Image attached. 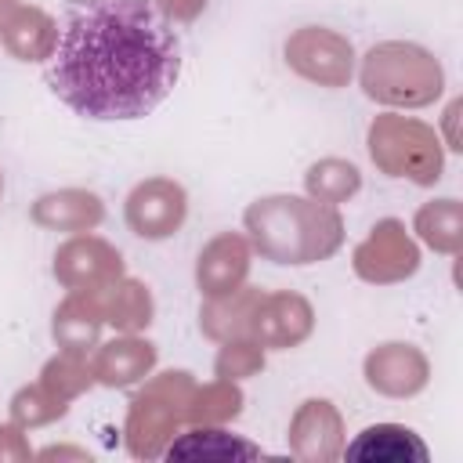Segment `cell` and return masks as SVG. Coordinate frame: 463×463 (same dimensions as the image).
Masks as SVG:
<instances>
[{"label":"cell","mask_w":463,"mask_h":463,"mask_svg":"<svg viewBox=\"0 0 463 463\" xmlns=\"http://www.w3.org/2000/svg\"><path fill=\"white\" fill-rule=\"evenodd\" d=\"M282 54H286V65L289 72H297L300 80L307 83H318V87H347L351 76H354V65H358V54H354V43L329 29V25H300L286 36L282 43Z\"/></svg>","instance_id":"6"},{"label":"cell","mask_w":463,"mask_h":463,"mask_svg":"<svg viewBox=\"0 0 463 463\" xmlns=\"http://www.w3.org/2000/svg\"><path fill=\"white\" fill-rule=\"evenodd\" d=\"M358 188H362V170L351 159L326 156V159H315L304 170V195H311L326 206L347 203L351 195H358Z\"/></svg>","instance_id":"23"},{"label":"cell","mask_w":463,"mask_h":463,"mask_svg":"<svg viewBox=\"0 0 463 463\" xmlns=\"http://www.w3.org/2000/svg\"><path fill=\"white\" fill-rule=\"evenodd\" d=\"M156 7H159V14L170 22V25H188V22H195L199 14H203V7H206V0H152Z\"/></svg>","instance_id":"29"},{"label":"cell","mask_w":463,"mask_h":463,"mask_svg":"<svg viewBox=\"0 0 463 463\" xmlns=\"http://www.w3.org/2000/svg\"><path fill=\"white\" fill-rule=\"evenodd\" d=\"M166 459H260V445L242 438V434H232L228 427H206V423H188V430L181 427L177 438L166 445L163 452Z\"/></svg>","instance_id":"20"},{"label":"cell","mask_w":463,"mask_h":463,"mask_svg":"<svg viewBox=\"0 0 463 463\" xmlns=\"http://www.w3.org/2000/svg\"><path fill=\"white\" fill-rule=\"evenodd\" d=\"M412 232L427 250L459 257L463 253V203L452 195L423 203L412 217Z\"/></svg>","instance_id":"22"},{"label":"cell","mask_w":463,"mask_h":463,"mask_svg":"<svg viewBox=\"0 0 463 463\" xmlns=\"http://www.w3.org/2000/svg\"><path fill=\"white\" fill-rule=\"evenodd\" d=\"M18 4H22V0H0V18H7V14L18 7Z\"/></svg>","instance_id":"32"},{"label":"cell","mask_w":463,"mask_h":463,"mask_svg":"<svg viewBox=\"0 0 463 463\" xmlns=\"http://www.w3.org/2000/svg\"><path fill=\"white\" fill-rule=\"evenodd\" d=\"M29 221L47 232H69V235L94 232L105 221V203L90 188H58V192H43L29 206Z\"/></svg>","instance_id":"15"},{"label":"cell","mask_w":463,"mask_h":463,"mask_svg":"<svg viewBox=\"0 0 463 463\" xmlns=\"http://www.w3.org/2000/svg\"><path fill=\"white\" fill-rule=\"evenodd\" d=\"M33 459H90V452L87 449H72V445H47V449H40V452H33Z\"/></svg>","instance_id":"30"},{"label":"cell","mask_w":463,"mask_h":463,"mask_svg":"<svg viewBox=\"0 0 463 463\" xmlns=\"http://www.w3.org/2000/svg\"><path fill=\"white\" fill-rule=\"evenodd\" d=\"M177 76L181 40L152 0H72L47 58L54 98L98 123L145 119Z\"/></svg>","instance_id":"1"},{"label":"cell","mask_w":463,"mask_h":463,"mask_svg":"<svg viewBox=\"0 0 463 463\" xmlns=\"http://www.w3.org/2000/svg\"><path fill=\"white\" fill-rule=\"evenodd\" d=\"M192 391L195 376L188 369H166L156 376L148 373L141 380L123 420V441L134 459H159L166 452V445L188 423Z\"/></svg>","instance_id":"4"},{"label":"cell","mask_w":463,"mask_h":463,"mask_svg":"<svg viewBox=\"0 0 463 463\" xmlns=\"http://www.w3.org/2000/svg\"><path fill=\"white\" fill-rule=\"evenodd\" d=\"M365 148L373 166L387 177H402L420 188H430L441 181V170H445L441 134L416 116H405L394 109L373 116L365 130Z\"/></svg>","instance_id":"5"},{"label":"cell","mask_w":463,"mask_h":463,"mask_svg":"<svg viewBox=\"0 0 463 463\" xmlns=\"http://www.w3.org/2000/svg\"><path fill=\"white\" fill-rule=\"evenodd\" d=\"M362 376L369 391L383 398H416L430 383V358L405 340H387L369 347L362 358Z\"/></svg>","instance_id":"10"},{"label":"cell","mask_w":463,"mask_h":463,"mask_svg":"<svg viewBox=\"0 0 463 463\" xmlns=\"http://www.w3.org/2000/svg\"><path fill=\"white\" fill-rule=\"evenodd\" d=\"M456 116H459V101H452L445 109V127H449V148H459V137H456Z\"/></svg>","instance_id":"31"},{"label":"cell","mask_w":463,"mask_h":463,"mask_svg":"<svg viewBox=\"0 0 463 463\" xmlns=\"http://www.w3.org/2000/svg\"><path fill=\"white\" fill-rule=\"evenodd\" d=\"M159 362V351L148 336L141 333H116L112 340L98 344L90 351V369H94V383L123 391L141 383Z\"/></svg>","instance_id":"14"},{"label":"cell","mask_w":463,"mask_h":463,"mask_svg":"<svg viewBox=\"0 0 463 463\" xmlns=\"http://www.w3.org/2000/svg\"><path fill=\"white\" fill-rule=\"evenodd\" d=\"M40 383L58 398V402H76L80 394H87L94 387V369H90V354H76V351H54L43 369H40Z\"/></svg>","instance_id":"25"},{"label":"cell","mask_w":463,"mask_h":463,"mask_svg":"<svg viewBox=\"0 0 463 463\" xmlns=\"http://www.w3.org/2000/svg\"><path fill=\"white\" fill-rule=\"evenodd\" d=\"M101 307H105V326H112L116 333H145L156 318V297L134 275H123L112 286H105Z\"/></svg>","instance_id":"21"},{"label":"cell","mask_w":463,"mask_h":463,"mask_svg":"<svg viewBox=\"0 0 463 463\" xmlns=\"http://www.w3.org/2000/svg\"><path fill=\"white\" fill-rule=\"evenodd\" d=\"M420 242L398 217H380L351 250V268L369 286H398L420 271Z\"/></svg>","instance_id":"7"},{"label":"cell","mask_w":463,"mask_h":463,"mask_svg":"<svg viewBox=\"0 0 463 463\" xmlns=\"http://www.w3.org/2000/svg\"><path fill=\"white\" fill-rule=\"evenodd\" d=\"M289 456L300 463H333L340 459L347 438H344V416L329 398H307L293 409L289 430H286Z\"/></svg>","instance_id":"11"},{"label":"cell","mask_w":463,"mask_h":463,"mask_svg":"<svg viewBox=\"0 0 463 463\" xmlns=\"http://www.w3.org/2000/svg\"><path fill=\"white\" fill-rule=\"evenodd\" d=\"M33 445L18 423H0V463H29Z\"/></svg>","instance_id":"28"},{"label":"cell","mask_w":463,"mask_h":463,"mask_svg":"<svg viewBox=\"0 0 463 463\" xmlns=\"http://www.w3.org/2000/svg\"><path fill=\"white\" fill-rule=\"evenodd\" d=\"M315 333V307L297 289H271L257 304L253 340L264 351H289L300 347Z\"/></svg>","instance_id":"12"},{"label":"cell","mask_w":463,"mask_h":463,"mask_svg":"<svg viewBox=\"0 0 463 463\" xmlns=\"http://www.w3.org/2000/svg\"><path fill=\"white\" fill-rule=\"evenodd\" d=\"M358 87L387 109H423L445 90V65L412 40H380L358 58Z\"/></svg>","instance_id":"3"},{"label":"cell","mask_w":463,"mask_h":463,"mask_svg":"<svg viewBox=\"0 0 463 463\" xmlns=\"http://www.w3.org/2000/svg\"><path fill=\"white\" fill-rule=\"evenodd\" d=\"M264 289L242 282L232 293L221 297H203L199 304V333L213 344L224 340H239V336H253V318H257V304H260Z\"/></svg>","instance_id":"17"},{"label":"cell","mask_w":463,"mask_h":463,"mask_svg":"<svg viewBox=\"0 0 463 463\" xmlns=\"http://www.w3.org/2000/svg\"><path fill=\"white\" fill-rule=\"evenodd\" d=\"M184 217H188V192L174 177H145L123 199V221L145 242L177 235Z\"/></svg>","instance_id":"8"},{"label":"cell","mask_w":463,"mask_h":463,"mask_svg":"<svg viewBox=\"0 0 463 463\" xmlns=\"http://www.w3.org/2000/svg\"><path fill=\"white\" fill-rule=\"evenodd\" d=\"M51 271L61 289L101 293L105 286H112L116 279L127 275V264H123V253L109 239H101L94 232H76L54 250Z\"/></svg>","instance_id":"9"},{"label":"cell","mask_w":463,"mask_h":463,"mask_svg":"<svg viewBox=\"0 0 463 463\" xmlns=\"http://www.w3.org/2000/svg\"><path fill=\"white\" fill-rule=\"evenodd\" d=\"M0 43L18 61H47L58 43V22L36 4H18L0 22Z\"/></svg>","instance_id":"19"},{"label":"cell","mask_w":463,"mask_h":463,"mask_svg":"<svg viewBox=\"0 0 463 463\" xmlns=\"http://www.w3.org/2000/svg\"><path fill=\"white\" fill-rule=\"evenodd\" d=\"M242 232L271 264L304 268L329 260L344 246V217L340 206H326L311 195H260L242 213Z\"/></svg>","instance_id":"2"},{"label":"cell","mask_w":463,"mask_h":463,"mask_svg":"<svg viewBox=\"0 0 463 463\" xmlns=\"http://www.w3.org/2000/svg\"><path fill=\"white\" fill-rule=\"evenodd\" d=\"M264 369V347L253 336H239V340H224L217 344V358H213V376L221 380H250Z\"/></svg>","instance_id":"27"},{"label":"cell","mask_w":463,"mask_h":463,"mask_svg":"<svg viewBox=\"0 0 463 463\" xmlns=\"http://www.w3.org/2000/svg\"><path fill=\"white\" fill-rule=\"evenodd\" d=\"M242 387L235 380H206L195 383L192 405H188V423H206V427H228L232 420L242 416Z\"/></svg>","instance_id":"24"},{"label":"cell","mask_w":463,"mask_h":463,"mask_svg":"<svg viewBox=\"0 0 463 463\" xmlns=\"http://www.w3.org/2000/svg\"><path fill=\"white\" fill-rule=\"evenodd\" d=\"M0 195H4V170H0Z\"/></svg>","instance_id":"33"},{"label":"cell","mask_w":463,"mask_h":463,"mask_svg":"<svg viewBox=\"0 0 463 463\" xmlns=\"http://www.w3.org/2000/svg\"><path fill=\"white\" fill-rule=\"evenodd\" d=\"M0 22H4V18H0Z\"/></svg>","instance_id":"34"},{"label":"cell","mask_w":463,"mask_h":463,"mask_svg":"<svg viewBox=\"0 0 463 463\" xmlns=\"http://www.w3.org/2000/svg\"><path fill=\"white\" fill-rule=\"evenodd\" d=\"M253 246L246 232H217L195 257V289L203 297H221L250 279Z\"/></svg>","instance_id":"13"},{"label":"cell","mask_w":463,"mask_h":463,"mask_svg":"<svg viewBox=\"0 0 463 463\" xmlns=\"http://www.w3.org/2000/svg\"><path fill=\"white\" fill-rule=\"evenodd\" d=\"M101 329H105V307H101V293H87V289H69V297L54 307L51 315V336L61 351H76V354H90L101 344Z\"/></svg>","instance_id":"16"},{"label":"cell","mask_w":463,"mask_h":463,"mask_svg":"<svg viewBox=\"0 0 463 463\" xmlns=\"http://www.w3.org/2000/svg\"><path fill=\"white\" fill-rule=\"evenodd\" d=\"M351 463H427L430 449L405 423H373L365 427L344 452Z\"/></svg>","instance_id":"18"},{"label":"cell","mask_w":463,"mask_h":463,"mask_svg":"<svg viewBox=\"0 0 463 463\" xmlns=\"http://www.w3.org/2000/svg\"><path fill=\"white\" fill-rule=\"evenodd\" d=\"M7 412H11V423H18L22 430H36V427H47L54 420H61L69 412V402H58L40 380L36 383H22L11 402H7Z\"/></svg>","instance_id":"26"}]
</instances>
